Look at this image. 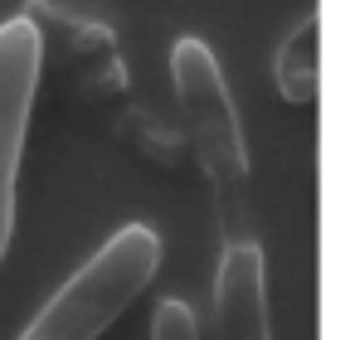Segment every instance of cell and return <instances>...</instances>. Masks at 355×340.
<instances>
[{"label":"cell","mask_w":355,"mask_h":340,"mask_svg":"<svg viewBox=\"0 0 355 340\" xmlns=\"http://www.w3.org/2000/svg\"><path fill=\"white\" fill-rule=\"evenodd\" d=\"M161 238L146 224L117 229L25 325L20 340H98L156 277Z\"/></svg>","instance_id":"7a4b0ae2"},{"label":"cell","mask_w":355,"mask_h":340,"mask_svg":"<svg viewBox=\"0 0 355 340\" xmlns=\"http://www.w3.org/2000/svg\"><path fill=\"white\" fill-rule=\"evenodd\" d=\"M151 340H200V321H195V311H190L180 296L161 301L156 316H151Z\"/></svg>","instance_id":"8992f818"},{"label":"cell","mask_w":355,"mask_h":340,"mask_svg":"<svg viewBox=\"0 0 355 340\" xmlns=\"http://www.w3.org/2000/svg\"><path fill=\"white\" fill-rule=\"evenodd\" d=\"M272 83H277V98L292 107L316 102V93H321V15H306L282 39V49L272 59Z\"/></svg>","instance_id":"5b68a950"},{"label":"cell","mask_w":355,"mask_h":340,"mask_svg":"<svg viewBox=\"0 0 355 340\" xmlns=\"http://www.w3.org/2000/svg\"><path fill=\"white\" fill-rule=\"evenodd\" d=\"M214 325L219 340H272L268 335V277L263 248L248 238H229L214 277Z\"/></svg>","instance_id":"277c9868"},{"label":"cell","mask_w":355,"mask_h":340,"mask_svg":"<svg viewBox=\"0 0 355 340\" xmlns=\"http://www.w3.org/2000/svg\"><path fill=\"white\" fill-rule=\"evenodd\" d=\"M44 69V35L35 20L15 15L0 25V262L15 238V185H20V156L30 132V107Z\"/></svg>","instance_id":"3957f363"},{"label":"cell","mask_w":355,"mask_h":340,"mask_svg":"<svg viewBox=\"0 0 355 340\" xmlns=\"http://www.w3.org/2000/svg\"><path fill=\"white\" fill-rule=\"evenodd\" d=\"M171 83H175V102L185 117V136L190 151L214 190L219 204V224L229 238H239L243 214H248V141H243V122L239 107L229 98L224 69L214 59V49L195 35L175 39L171 49Z\"/></svg>","instance_id":"6da1fadb"}]
</instances>
